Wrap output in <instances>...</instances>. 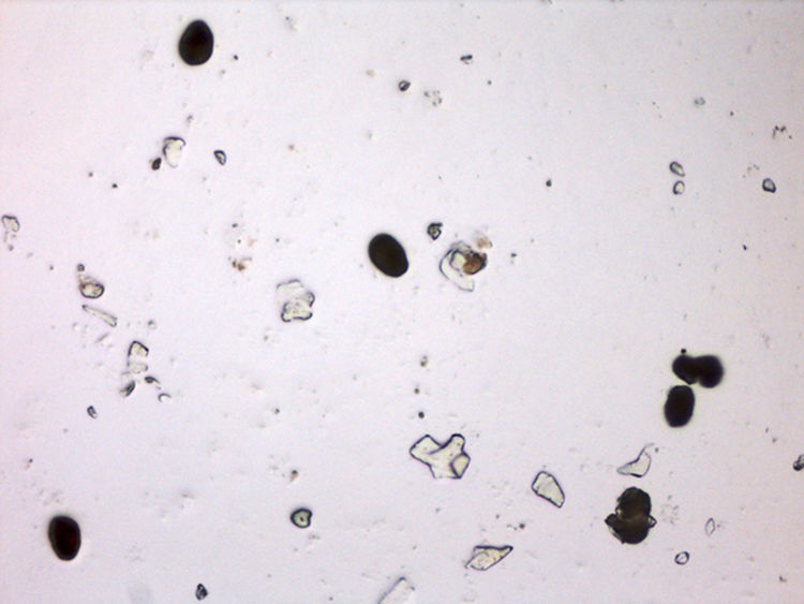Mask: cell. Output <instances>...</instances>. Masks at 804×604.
<instances>
[{
	"mask_svg": "<svg viewBox=\"0 0 804 604\" xmlns=\"http://www.w3.org/2000/svg\"><path fill=\"white\" fill-rule=\"evenodd\" d=\"M178 52L184 63L200 66L208 61L214 52V35L203 21L192 22L181 37Z\"/></svg>",
	"mask_w": 804,
	"mask_h": 604,
	"instance_id": "cell-5",
	"label": "cell"
},
{
	"mask_svg": "<svg viewBox=\"0 0 804 604\" xmlns=\"http://www.w3.org/2000/svg\"><path fill=\"white\" fill-rule=\"evenodd\" d=\"M483 552H480L478 548L474 550V556L471 559V562L467 564V567H472L476 570H480L482 564L484 563L485 559H487L485 563V570L490 566L496 565L503 559L506 555H508L513 548H503V549H494V548H481Z\"/></svg>",
	"mask_w": 804,
	"mask_h": 604,
	"instance_id": "cell-9",
	"label": "cell"
},
{
	"mask_svg": "<svg viewBox=\"0 0 804 604\" xmlns=\"http://www.w3.org/2000/svg\"><path fill=\"white\" fill-rule=\"evenodd\" d=\"M465 445L466 439L457 434L443 447L426 436L411 449V454L414 459L427 464L436 479L458 480L464 477L470 464Z\"/></svg>",
	"mask_w": 804,
	"mask_h": 604,
	"instance_id": "cell-2",
	"label": "cell"
},
{
	"mask_svg": "<svg viewBox=\"0 0 804 604\" xmlns=\"http://www.w3.org/2000/svg\"><path fill=\"white\" fill-rule=\"evenodd\" d=\"M651 509V497L648 493L638 488H629L618 498L616 512L608 515L605 523L622 544L636 545L645 541L650 530L657 525Z\"/></svg>",
	"mask_w": 804,
	"mask_h": 604,
	"instance_id": "cell-1",
	"label": "cell"
},
{
	"mask_svg": "<svg viewBox=\"0 0 804 604\" xmlns=\"http://www.w3.org/2000/svg\"><path fill=\"white\" fill-rule=\"evenodd\" d=\"M368 255L372 264L386 276L398 278L408 272L405 248L390 234H378L372 239Z\"/></svg>",
	"mask_w": 804,
	"mask_h": 604,
	"instance_id": "cell-4",
	"label": "cell"
},
{
	"mask_svg": "<svg viewBox=\"0 0 804 604\" xmlns=\"http://www.w3.org/2000/svg\"><path fill=\"white\" fill-rule=\"evenodd\" d=\"M695 394L690 387L676 386L668 392L664 407L667 424L674 429L687 426L693 418Z\"/></svg>",
	"mask_w": 804,
	"mask_h": 604,
	"instance_id": "cell-7",
	"label": "cell"
},
{
	"mask_svg": "<svg viewBox=\"0 0 804 604\" xmlns=\"http://www.w3.org/2000/svg\"><path fill=\"white\" fill-rule=\"evenodd\" d=\"M532 489L536 495L561 508L564 503V494L557 480L547 473H541L535 479Z\"/></svg>",
	"mask_w": 804,
	"mask_h": 604,
	"instance_id": "cell-8",
	"label": "cell"
},
{
	"mask_svg": "<svg viewBox=\"0 0 804 604\" xmlns=\"http://www.w3.org/2000/svg\"><path fill=\"white\" fill-rule=\"evenodd\" d=\"M48 535L51 547L61 561L71 562L78 556L82 535L77 521L67 515H56L50 522Z\"/></svg>",
	"mask_w": 804,
	"mask_h": 604,
	"instance_id": "cell-6",
	"label": "cell"
},
{
	"mask_svg": "<svg viewBox=\"0 0 804 604\" xmlns=\"http://www.w3.org/2000/svg\"><path fill=\"white\" fill-rule=\"evenodd\" d=\"M673 372L688 385L699 383L706 389L718 387L724 377L723 364L718 357L714 356L692 358L681 355L673 363Z\"/></svg>",
	"mask_w": 804,
	"mask_h": 604,
	"instance_id": "cell-3",
	"label": "cell"
}]
</instances>
